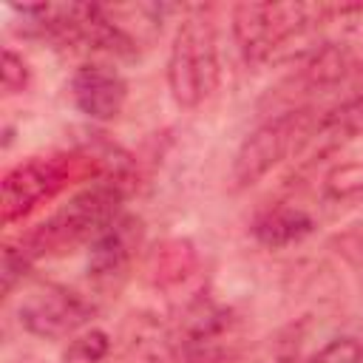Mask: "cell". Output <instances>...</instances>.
<instances>
[{
	"mask_svg": "<svg viewBox=\"0 0 363 363\" xmlns=\"http://www.w3.org/2000/svg\"><path fill=\"white\" fill-rule=\"evenodd\" d=\"M309 363H363V346L354 337H335L318 349Z\"/></svg>",
	"mask_w": 363,
	"mask_h": 363,
	"instance_id": "4fadbf2b",
	"label": "cell"
},
{
	"mask_svg": "<svg viewBox=\"0 0 363 363\" xmlns=\"http://www.w3.org/2000/svg\"><path fill=\"white\" fill-rule=\"evenodd\" d=\"M218 82L216 34L207 17H187L173 37L167 57V85L182 108L201 105Z\"/></svg>",
	"mask_w": 363,
	"mask_h": 363,
	"instance_id": "7a4b0ae2",
	"label": "cell"
},
{
	"mask_svg": "<svg viewBox=\"0 0 363 363\" xmlns=\"http://www.w3.org/2000/svg\"><path fill=\"white\" fill-rule=\"evenodd\" d=\"M238 340H241L238 318L224 306L199 301L184 312L176 346L184 363H221L233 354Z\"/></svg>",
	"mask_w": 363,
	"mask_h": 363,
	"instance_id": "5b68a950",
	"label": "cell"
},
{
	"mask_svg": "<svg viewBox=\"0 0 363 363\" xmlns=\"http://www.w3.org/2000/svg\"><path fill=\"white\" fill-rule=\"evenodd\" d=\"M315 119L306 111H289L269 122H264L252 136L244 139V145L235 153L233 162V182L235 187H250L261 176H267L278 162H284L289 153H298L306 142Z\"/></svg>",
	"mask_w": 363,
	"mask_h": 363,
	"instance_id": "3957f363",
	"label": "cell"
},
{
	"mask_svg": "<svg viewBox=\"0 0 363 363\" xmlns=\"http://www.w3.org/2000/svg\"><path fill=\"white\" fill-rule=\"evenodd\" d=\"M122 199H125L122 176H105L88 190L77 193L45 224H40V230L23 247L34 258L40 252H51V250L62 252L82 241H94L119 216Z\"/></svg>",
	"mask_w": 363,
	"mask_h": 363,
	"instance_id": "6da1fadb",
	"label": "cell"
},
{
	"mask_svg": "<svg viewBox=\"0 0 363 363\" xmlns=\"http://www.w3.org/2000/svg\"><path fill=\"white\" fill-rule=\"evenodd\" d=\"M360 133H363V96H354V99L337 105L335 111L323 113L312 125V130H309L306 142L301 145L298 156L303 162H315V159H320L326 153H335L337 147L349 145Z\"/></svg>",
	"mask_w": 363,
	"mask_h": 363,
	"instance_id": "30bf717a",
	"label": "cell"
},
{
	"mask_svg": "<svg viewBox=\"0 0 363 363\" xmlns=\"http://www.w3.org/2000/svg\"><path fill=\"white\" fill-rule=\"evenodd\" d=\"M312 230H315L312 216H309L306 210L289 207V204L275 207V210H267V213L255 221V227H252L255 238H258L264 247H272V250L289 247V244L306 238Z\"/></svg>",
	"mask_w": 363,
	"mask_h": 363,
	"instance_id": "8fae6325",
	"label": "cell"
},
{
	"mask_svg": "<svg viewBox=\"0 0 363 363\" xmlns=\"http://www.w3.org/2000/svg\"><path fill=\"white\" fill-rule=\"evenodd\" d=\"M71 96L85 116L105 122L122 113L128 99V82L116 68L102 62H88L77 68L71 79Z\"/></svg>",
	"mask_w": 363,
	"mask_h": 363,
	"instance_id": "9c48e42d",
	"label": "cell"
},
{
	"mask_svg": "<svg viewBox=\"0 0 363 363\" xmlns=\"http://www.w3.org/2000/svg\"><path fill=\"white\" fill-rule=\"evenodd\" d=\"M357 96H363V85H360V94H357Z\"/></svg>",
	"mask_w": 363,
	"mask_h": 363,
	"instance_id": "2e32d148",
	"label": "cell"
},
{
	"mask_svg": "<svg viewBox=\"0 0 363 363\" xmlns=\"http://www.w3.org/2000/svg\"><path fill=\"white\" fill-rule=\"evenodd\" d=\"M17 312H20V323L31 335L57 340L85 326L88 318L94 315V306L79 292L62 284L45 281V284H34L31 289H26Z\"/></svg>",
	"mask_w": 363,
	"mask_h": 363,
	"instance_id": "8992f818",
	"label": "cell"
},
{
	"mask_svg": "<svg viewBox=\"0 0 363 363\" xmlns=\"http://www.w3.org/2000/svg\"><path fill=\"white\" fill-rule=\"evenodd\" d=\"M142 235H145L142 218L128 216V213H119L91 241V255H88L91 275L96 281H113V278H119L130 267L136 250L142 247Z\"/></svg>",
	"mask_w": 363,
	"mask_h": 363,
	"instance_id": "ba28073f",
	"label": "cell"
},
{
	"mask_svg": "<svg viewBox=\"0 0 363 363\" xmlns=\"http://www.w3.org/2000/svg\"><path fill=\"white\" fill-rule=\"evenodd\" d=\"M65 176V167L54 159H31L9 170L3 179V221H14L34 210L43 199L62 187Z\"/></svg>",
	"mask_w": 363,
	"mask_h": 363,
	"instance_id": "52a82bcc",
	"label": "cell"
},
{
	"mask_svg": "<svg viewBox=\"0 0 363 363\" xmlns=\"http://www.w3.org/2000/svg\"><path fill=\"white\" fill-rule=\"evenodd\" d=\"M111 349V340L102 329H88L77 337H71L65 349V363H99Z\"/></svg>",
	"mask_w": 363,
	"mask_h": 363,
	"instance_id": "7c38bea8",
	"label": "cell"
},
{
	"mask_svg": "<svg viewBox=\"0 0 363 363\" xmlns=\"http://www.w3.org/2000/svg\"><path fill=\"white\" fill-rule=\"evenodd\" d=\"M315 9L303 3H238L233 31L247 60H267L281 43L303 31Z\"/></svg>",
	"mask_w": 363,
	"mask_h": 363,
	"instance_id": "277c9868",
	"label": "cell"
},
{
	"mask_svg": "<svg viewBox=\"0 0 363 363\" xmlns=\"http://www.w3.org/2000/svg\"><path fill=\"white\" fill-rule=\"evenodd\" d=\"M0 77H3V91L6 94H20L26 85H28V65L23 62V57H17L14 51H3V68H0Z\"/></svg>",
	"mask_w": 363,
	"mask_h": 363,
	"instance_id": "9a60e30c",
	"label": "cell"
},
{
	"mask_svg": "<svg viewBox=\"0 0 363 363\" xmlns=\"http://www.w3.org/2000/svg\"><path fill=\"white\" fill-rule=\"evenodd\" d=\"M28 264H31V255H28V250L23 244L3 250V295H9L14 289L17 278L26 275L23 269H28Z\"/></svg>",
	"mask_w": 363,
	"mask_h": 363,
	"instance_id": "5bb4252c",
	"label": "cell"
}]
</instances>
